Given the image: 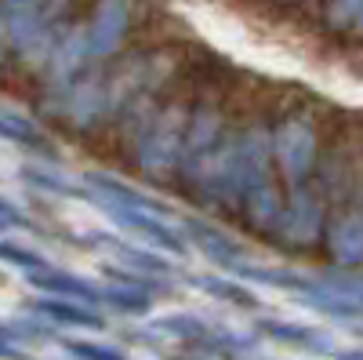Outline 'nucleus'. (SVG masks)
<instances>
[{"mask_svg":"<svg viewBox=\"0 0 363 360\" xmlns=\"http://www.w3.org/2000/svg\"><path fill=\"white\" fill-rule=\"evenodd\" d=\"M128 22V0H99L95 8V26H91V40L99 44V51H109L124 37Z\"/></svg>","mask_w":363,"mask_h":360,"instance_id":"f257e3e1","label":"nucleus"},{"mask_svg":"<svg viewBox=\"0 0 363 360\" xmlns=\"http://www.w3.org/2000/svg\"><path fill=\"white\" fill-rule=\"evenodd\" d=\"M359 8H363V0H335V4H330V18H335V22H342V18L356 15Z\"/></svg>","mask_w":363,"mask_h":360,"instance_id":"f03ea898","label":"nucleus"}]
</instances>
